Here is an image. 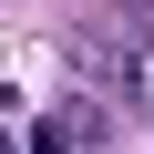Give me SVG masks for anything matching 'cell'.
Wrapping results in <instances>:
<instances>
[{"label":"cell","mask_w":154,"mask_h":154,"mask_svg":"<svg viewBox=\"0 0 154 154\" xmlns=\"http://www.w3.org/2000/svg\"><path fill=\"white\" fill-rule=\"evenodd\" d=\"M0 154H31V144H11V134H0Z\"/></svg>","instance_id":"1"}]
</instances>
